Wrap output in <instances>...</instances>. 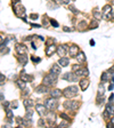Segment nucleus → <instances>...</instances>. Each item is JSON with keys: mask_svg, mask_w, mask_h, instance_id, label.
<instances>
[{"mask_svg": "<svg viewBox=\"0 0 114 128\" xmlns=\"http://www.w3.org/2000/svg\"><path fill=\"white\" fill-rule=\"evenodd\" d=\"M76 76L78 77H86V76L89 75V71H88V69H79L78 71H75Z\"/></svg>", "mask_w": 114, "mask_h": 128, "instance_id": "nucleus-19", "label": "nucleus"}, {"mask_svg": "<svg viewBox=\"0 0 114 128\" xmlns=\"http://www.w3.org/2000/svg\"><path fill=\"white\" fill-rule=\"evenodd\" d=\"M64 79V80L66 81H72V82H75V81H78V76H76V73H75L74 71L73 72H66L65 75H63V77H62Z\"/></svg>", "mask_w": 114, "mask_h": 128, "instance_id": "nucleus-4", "label": "nucleus"}, {"mask_svg": "<svg viewBox=\"0 0 114 128\" xmlns=\"http://www.w3.org/2000/svg\"><path fill=\"white\" fill-rule=\"evenodd\" d=\"M69 53L71 54V56L75 57L76 55L79 54V47L76 45H72V46H70L69 48Z\"/></svg>", "mask_w": 114, "mask_h": 128, "instance_id": "nucleus-14", "label": "nucleus"}, {"mask_svg": "<svg viewBox=\"0 0 114 128\" xmlns=\"http://www.w3.org/2000/svg\"><path fill=\"white\" fill-rule=\"evenodd\" d=\"M112 10H113V8H112L111 5H106V6H104V8H103V10H102L103 17L112 18Z\"/></svg>", "mask_w": 114, "mask_h": 128, "instance_id": "nucleus-6", "label": "nucleus"}, {"mask_svg": "<svg viewBox=\"0 0 114 128\" xmlns=\"http://www.w3.org/2000/svg\"><path fill=\"white\" fill-rule=\"evenodd\" d=\"M36 92L39 93V94H46V93L50 92V90H49V87L48 86H46V85H43V83H42V86H38V87H37Z\"/></svg>", "mask_w": 114, "mask_h": 128, "instance_id": "nucleus-13", "label": "nucleus"}, {"mask_svg": "<svg viewBox=\"0 0 114 128\" xmlns=\"http://www.w3.org/2000/svg\"><path fill=\"white\" fill-rule=\"evenodd\" d=\"M33 113H34V111L30 107H26V113H25V117L24 118H26V119H32V117H33Z\"/></svg>", "mask_w": 114, "mask_h": 128, "instance_id": "nucleus-26", "label": "nucleus"}, {"mask_svg": "<svg viewBox=\"0 0 114 128\" xmlns=\"http://www.w3.org/2000/svg\"><path fill=\"white\" fill-rule=\"evenodd\" d=\"M113 77H114V72H112V70H108V71H106V72H104L102 75V81L103 82H105V81H108L110 79H113Z\"/></svg>", "mask_w": 114, "mask_h": 128, "instance_id": "nucleus-9", "label": "nucleus"}, {"mask_svg": "<svg viewBox=\"0 0 114 128\" xmlns=\"http://www.w3.org/2000/svg\"><path fill=\"white\" fill-rule=\"evenodd\" d=\"M64 107L66 110H76L78 109V105L79 103L76 101H72V100H69V101H65L64 102Z\"/></svg>", "mask_w": 114, "mask_h": 128, "instance_id": "nucleus-5", "label": "nucleus"}, {"mask_svg": "<svg viewBox=\"0 0 114 128\" xmlns=\"http://www.w3.org/2000/svg\"><path fill=\"white\" fill-rule=\"evenodd\" d=\"M58 2L63 3V5H69V3H70V0H58Z\"/></svg>", "mask_w": 114, "mask_h": 128, "instance_id": "nucleus-42", "label": "nucleus"}, {"mask_svg": "<svg viewBox=\"0 0 114 128\" xmlns=\"http://www.w3.org/2000/svg\"><path fill=\"white\" fill-rule=\"evenodd\" d=\"M16 85H17V87L19 88V89H24V88H26V81L25 80H23V79H17L16 80Z\"/></svg>", "mask_w": 114, "mask_h": 128, "instance_id": "nucleus-20", "label": "nucleus"}, {"mask_svg": "<svg viewBox=\"0 0 114 128\" xmlns=\"http://www.w3.org/2000/svg\"><path fill=\"white\" fill-rule=\"evenodd\" d=\"M29 93H30V89L29 88H24V92H22V96H26Z\"/></svg>", "mask_w": 114, "mask_h": 128, "instance_id": "nucleus-40", "label": "nucleus"}, {"mask_svg": "<svg viewBox=\"0 0 114 128\" xmlns=\"http://www.w3.org/2000/svg\"><path fill=\"white\" fill-rule=\"evenodd\" d=\"M113 98H114V94H111V96H110V98H108V101L113 102Z\"/></svg>", "mask_w": 114, "mask_h": 128, "instance_id": "nucleus-52", "label": "nucleus"}, {"mask_svg": "<svg viewBox=\"0 0 114 128\" xmlns=\"http://www.w3.org/2000/svg\"><path fill=\"white\" fill-rule=\"evenodd\" d=\"M90 46H95V40H94V39L90 40Z\"/></svg>", "mask_w": 114, "mask_h": 128, "instance_id": "nucleus-54", "label": "nucleus"}, {"mask_svg": "<svg viewBox=\"0 0 114 128\" xmlns=\"http://www.w3.org/2000/svg\"><path fill=\"white\" fill-rule=\"evenodd\" d=\"M9 105H10V103H9V102H6V101L2 102V107L5 109V110H8V109H9Z\"/></svg>", "mask_w": 114, "mask_h": 128, "instance_id": "nucleus-35", "label": "nucleus"}, {"mask_svg": "<svg viewBox=\"0 0 114 128\" xmlns=\"http://www.w3.org/2000/svg\"><path fill=\"white\" fill-rule=\"evenodd\" d=\"M14 13L16 16H23L25 13V7L19 5V2H14Z\"/></svg>", "mask_w": 114, "mask_h": 128, "instance_id": "nucleus-3", "label": "nucleus"}, {"mask_svg": "<svg viewBox=\"0 0 114 128\" xmlns=\"http://www.w3.org/2000/svg\"><path fill=\"white\" fill-rule=\"evenodd\" d=\"M78 87L76 86H69L67 88H65L63 92V95L65 96L66 98H72L74 97L76 94H78Z\"/></svg>", "mask_w": 114, "mask_h": 128, "instance_id": "nucleus-1", "label": "nucleus"}, {"mask_svg": "<svg viewBox=\"0 0 114 128\" xmlns=\"http://www.w3.org/2000/svg\"><path fill=\"white\" fill-rule=\"evenodd\" d=\"M69 8H70V10H71V12H73V13H78V10L75 9L74 6H69Z\"/></svg>", "mask_w": 114, "mask_h": 128, "instance_id": "nucleus-43", "label": "nucleus"}, {"mask_svg": "<svg viewBox=\"0 0 114 128\" xmlns=\"http://www.w3.org/2000/svg\"><path fill=\"white\" fill-rule=\"evenodd\" d=\"M63 30L65 31V32H71V31H72V29H71V27H66V26H64V27H63Z\"/></svg>", "mask_w": 114, "mask_h": 128, "instance_id": "nucleus-47", "label": "nucleus"}, {"mask_svg": "<svg viewBox=\"0 0 114 128\" xmlns=\"http://www.w3.org/2000/svg\"><path fill=\"white\" fill-rule=\"evenodd\" d=\"M38 38H39L40 40H41V41H43V40H45V38H43V37H41V36H39V37H38Z\"/></svg>", "mask_w": 114, "mask_h": 128, "instance_id": "nucleus-56", "label": "nucleus"}, {"mask_svg": "<svg viewBox=\"0 0 114 128\" xmlns=\"http://www.w3.org/2000/svg\"><path fill=\"white\" fill-rule=\"evenodd\" d=\"M66 126H69V124L65 122V121H63V122H60L59 124V127H66Z\"/></svg>", "mask_w": 114, "mask_h": 128, "instance_id": "nucleus-45", "label": "nucleus"}, {"mask_svg": "<svg viewBox=\"0 0 114 128\" xmlns=\"http://www.w3.org/2000/svg\"><path fill=\"white\" fill-rule=\"evenodd\" d=\"M32 27H41V25H38V24H31Z\"/></svg>", "mask_w": 114, "mask_h": 128, "instance_id": "nucleus-53", "label": "nucleus"}, {"mask_svg": "<svg viewBox=\"0 0 114 128\" xmlns=\"http://www.w3.org/2000/svg\"><path fill=\"white\" fill-rule=\"evenodd\" d=\"M45 105L47 106L48 110H55V109L57 107V105H58V102H57V100L55 97L47 98L46 102H45Z\"/></svg>", "mask_w": 114, "mask_h": 128, "instance_id": "nucleus-2", "label": "nucleus"}, {"mask_svg": "<svg viewBox=\"0 0 114 128\" xmlns=\"http://www.w3.org/2000/svg\"><path fill=\"white\" fill-rule=\"evenodd\" d=\"M55 41V40H54V39H48V41H47V45H50V44H51V42H54Z\"/></svg>", "mask_w": 114, "mask_h": 128, "instance_id": "nucleus-50", "label": "nucleus"}, {"mask_svg": "<svg viewBox=\"0 0 114 128\" xmlns=\"http://www.w3.org/2000/svg\"><path fill=\"white\" fill-rule=\"evenodd\" d=\"M23 105H24L25 107H32L33 106V100H30V98H26V100H24L23 101Z\"/></svg>", "mask_w": 114, "mask_h": 128, "instance_id": "nucleus-29", "label": "nucleus"}, {"mask_svg": "<svg viewBox=\"0 0 114 128\" xmlns=\"http://www.w3.org/2000/svg\"><path fill=\"white\" fill-rule=\"evenodd\" d=\"M8 51H9L8 48H6V49H3V48H1V54H2V55H3L5 53H8Z\"/></svg>", "mask_w": 114, "mask_h": 128, "instance_id": "nucleus-48", "label": "nucleus"}, {"mask_svg": "<svg viewBox=\"0 0 114 128\" xmlns=\"http://www.w3.org/2000/svg\"><path fill=\"white\" fill-rule=\"evenodd\" d=\"M102 16H103V14L100 12H98V10H94V17H95V20L100 21V20H102Z\"/></svg>", "mask_w": 114, "mask_h": 128, "instance_id": "nucleus-30", "label": "nucleus"}, {"mask_svg": "<svg viewBox=\"0 0 114 128\" xmlns=\"http://www.w3.org/2000/svg\"><path fill=\"white\" fill-rule=\"evenodd\" d=\"M21 78L23 79V80L26 81V82H27V81H29V82H32V81H33V77H32V76H29L26 72L24 71V70L21 72Z\"/></svg>", "mask_w": 114, "mask_h": 128, "instance_id": "nucleus-17", "label": "nucleus"}, {"mask_svg": "<svg viewBox=\"0 0 114 128\" xmlns=\"http://www.w3.org/2000/svg\"><path fill=\"white\" fill-rule=\"evenodd\" d=\"M55 51H57L56 45H49L48 47L46 48V54H47L48 56H51V55H53Z\"/></svg>", "mask_w": 114, "mask_h": 128, "instance_id": "nucleus-15", "label": "nucleus"}, {"mask_svg": "<svg viewBox=\"0 0 114 128\" xmlns=\"http://www.w3.org/2000/svg\"><path fill=\"white\" fill-rule=\"evenodd\" d=\"M18 62L21 63V64H22L23 66L26 65V63H27V55H26V54L19 55V56H18Z\"/></svg>", "mask_w": 114, "mask_h": 128, "instance_id": "nucleus-22", "label": "nucleus"}, {"mask_svg": "<svg viewBox=\"0 0 114 128\" xmlns=\"http://www.w3.org/2000/svg\"><path fill=\"white\" fill-rule=\"evenodd\" d=\"M79 69H81V66H80V64H75V65H73L72 66V70H73V71H78V70H79Z\"/></svg>", "mask_w": 114, "mask_h": 128, "instance_id": "nucleus-39", "label": "nucleus"}, {"mask_svg": "<svg viewBox=\"0 0 114 128\" xmlns=\"http://www.w3.org/2000/svg\"><path fill=\"white\" fill-rule=\"evenodd\" d=\"M6 116H7V118H8L9 122H12V118H13V111L10 110V109H8V110H6Z\"/></svg>", "mask_w": 114, "mask_h": 128, "instance_id": "nucleus-32", "label": "nucleus"}, {"mask_svg": "<svg viewBox=\"0 0 114 128\" xmlns=\"http://www.w3.org/2000/svg\"><path fill=\"white\" fill-rule=\"evenodd\" d=\"M46 120H47V122H48L49 125H54L55 122H56V114L53 112V110L47 114V119Z\"/></svg>", "mask_w": 114, "mask_h": 128, "instance_id": "nucleus-11", "label": "nucleus"}, {"mask_svg": "<svg viewBox=\"0 0 114 128\" xmlns=\"http://www.w3.org/2000/svg\"><path fill=\"white\" fill-rule=\"evenodd\" d=\"M97 27H98V23L96 22V20L93 21L91 23L89 24V29H90V30H93V29H97Z\"/></svg>", "mask_w": 114, "mask_h": 128, "instance_id": "nucleus-33", "label": "nucleus"}, {"mask_svg": "<svg viewBox=\"0 0 114 128\" xmlns=\"http://www.w3.org/2000/svg\"><path fill=\"white\" fill-rule=\"evenodd\" d=\"M79 85H80V88H81V90H86L88 88V86H89V80L88 79H81V80L79 81Z\"/></svg>", "mask_w": 114, "mask_h": 128, "instance_id": "nucleus-16", "label": "nucleus"}, {"mask_svg": "<svg viewBox=\"0 0 114 128\" xmlns=\"http://www.w3.org/2000/svg\"><path fill=\"white\" fill-rule=\"evenodd\" d=\"M50 94V97H55V98H59V96L62 95V92L59 89H53L49 92Z\"/></svg>", "mask_w": 114, "mask_h": 128, "instance_id": "nucleus-23", "label": "nucleus"}, {"mask_svg": "<svg viewBox=\"0 0 114 128\" xmlns=\"http://www.w3.org/2000/svg\"><path fill=\"white\" fill-rule=\"evenodd\" d=\"M69 46L67 45H59V47H57V54L59 55V56H64L67 51H69Z\"/></svg>", "mask_w": 114, "mask_h": 128, "instance_id": "nucleus-10", "label": "nucleus"}, {"mask_svg": "<svg viewBox=\"0 0 114 128\" xmlns=\"http://www.w3.org/2000/svg\"><path fill=\"white\" fill-rule=\"evenodd\" d=\"M38 126H39V127H46V122H45V120L42 119V118L38 121Z\"/></svg>", "mask_w": 114, "mask_h": 128, "instance_id": "nucleus-36", "label": "nucleus"}, {"mask_svg": "<svg viewBox=\"0 0 114 128\" xmlns=\"http://www.w3.org/2000/svg\"><path fill=\"white\" fill-rule=\"evenodd\" d=\"M97 95H99V96H104V95H105V88H104L103 82L98 86V93H97Z\"/></svg>", "mask_w": 114, "mask_h": 128, "instance_id": "nucleus-28", "label": "nucleus"}, {"mask_svg": "<svg viewBox=\"0 0 114 128\" xmlns=\"http://www.w3.org/2000/svg\"><path fill=\"white\" fill-rule=\"evenodd\" d=\"M113 87H114V82H112L110 86H108V90H112L113 89Z\"/></svg>", "mask_w": 114, "mask_h": 128, "instance_id": "nucleus-51", "label": "nucleus"}, {"mask_svg": "<svg viewBox=\"0 0 114 128\" xmlns=\"http://www.w3.org/2000/svg\"><path fill=\"white\" fill-rule=\"evenodd\" d=\"M105 102V96H99L97 95V100H96V103L97 104H102Z\"/></svg>", "mask_w": 114, "mask_h": 128, "instance_id": "nucleus-31", "label": "nucleus"}, {"mask_svg": "<svg viewBox=\"0 0 114 128\" xmlns=\"http://www.w3.org/2000/svg\"><path fill=\"white\" fill-rule=\"evenodd\" d=\"M31 60H32V62H34V63L41 62V58H40V57H37V56H32L31 57Z\"/></svg>", "mask_w": 114, "mask_h": 128, "instance_id": "nucleus-37", "label": "nucleus"}, {"mask_svg": "<svg viewBox=\"0 0 114 128\" xmlns=\"http://www.w3.org/2000/svg\"><path fill=\"white\" fill-rule=\"evenodd\" d=\"M30 18H31V20H38V18H39V16H38V14H31Z\"/></svg>", "mask_w": 114, "mask_h": 128, "instance_id": "nucleus-41", "label": "nucleus"}, {"mask_svg": "<svg viewBox=\"0 0 114 128\" xmlns=\"http://www.w3.org/2000/svg\"><path fill=\"white\" fill-rule=\"evenodd\" d=\"M107 127H114V121H111L107 124Z\"/></svg>", "mask_w": 114, "mask_h": 128, "instance_id": "nucleus-49", "label": "nucleus"}, {"mask_svg": "<svg viewBox=\"0 0 114 128\" xmlns=\"http://www.w3.org/2000/svg\"><path fill=\"white\" fill-rule=\"evenodd\" d=\"M5 101V97H3V93H1V102Z\"/></svg>", "mask_w": 114, "mask_h": 128, "instance_id": "nucleus-55", "label": "nucleus"}, {"mask_svg": "<svg viewBox=\"0 0 114 128\" xmlns=\"http://www.w3.org/2000/svg\"><path fill=\"white\" fill-rule=\"evenodd\" d=\"M51 71L57 73V75H59L60 72H62V66L59 64H54V65L51 66Z\"/></svg>", "mask_w": 114, "mask_h": 128, "instance_id": "nucleus-25", "label": "nucleus"}, {"mask_svg": "<svg viewBox=\"0 0 114 128\" xmlns=\"http://www.w3.org/2000/svg\"><path fill=\"white\" fill-rule=\"evenodd\" d=\"M12 106H13V109H17L18 103H17V102H13V103H12Z\"/></svg>", "mask_w": 114, "mask_h": 128, "instance_id": "nucleus-44", "label": "nucleus"}, {"mask_svg": "<svg viewBox=\"0 0 114 128\" xmlns=\"http://www.w3.org/2000/svg\"><path fill=\"white\" fill-rule=\"evenodd\" d=\"M0 79H1V85H2V83L5 82V79H6V78H5V76H3L2 73L0 75Z\"/></svg>", "mask_w": 114, "mask_h": 128, "instance_id": "nucleus-46", "label": "nucleus"}, {"mask_svg": "<svg viewBox=\"0 0 114 128\" xmlns=\"http://www.w3.org/2000/svg\"><path fill=\"white\" fill-rule=\"evenodd\" d=\"M36 109H37V112L39 113L40 117H43L46 114V109H47V106H46V105L37 104L36 105Z\"/></svg>", "mask_w": 114, "mask_h": 128, "instance_id": "nucleus-12", "label": "nucleus"}, {"mask_svg": "<svg viewBox=\"0 0 114 128\" xmlns=\"http://www.w3.org/2000/svg\"><path fill=\"white\" fill-rule=\"evenodd\" d=\"M59 116L63 118L64 120H70V118H69V116L66 114V113H64V112H62V113H59Z\"/></svg>", "mask_w": 114, "mask_h": 128, "instance_id": "nucleus-38", "label": "nucleus"}, {"mask_svg": "<svg viewBox=\"0 0 114 128\" xmlns=\"http://www.w3.org/2000/svg\"><path fill=\"white\" fill-rule=\"evenodd\" d=\"M106 111H107L111 116H113L114 114V104L112 103V102H110L108 104H106Z\"/></svg>", "mask_w": 114, "mask_h": 128, "instance_id": "nucleus-24", "label": "nucleus"}, {"mask_svg": "<svg viewBox=\"0 0 114 128\" xmlns=\"http://www.w3.org/2000/svg\"><path fill=\"white\" fill-rule=\"evenodd\" d=\"M75 58H76L78 63H84L86 61H87V57H86L84 53H82V51H79V54L75 56Z\"/></svg>", "mask_w": 114, "mask_h": 128, "instance_id": "nucleus-18", "label": "nucleus"}, {"mask_svg": "<svg viewBox=\"0 0 114 128\" xmlns=\"http://www.w3.org/2000/svg\"><path fill=\"white\" fill-rule=\"evenodd\" d=\"M42 83L43 85H46V86H48V87H51V86H54L55 83H56V80L55 79H53V78L50 77V75H47L43 77V79H42Z\"/></svg>", "mask_w": 114, "mask_h": 128, "instance_id": "nucleus-7", "label": "nucleus"}, {"mask_svg": "<svg viewBox=\"0 0 114 128\" xmlns=\"http://www.w3.org/2000/svg\"><path fill=\"white\" fill-rule=\"evenodd\" d=\"M55 1H56V0H55ZM57 1H58V0H57Z\"/></svg>", "mask_w": 114, "mask_h": 128, "instance_id": "nucleus-58", "label": "nucleus"}, {"mask_svg": "<svg viewBox=\"0 0 114 128\" xmlns=\"http://www.w3.org/2000/svg\"><path fill=\"white\" fill-rule=\"evenodd\" d=\"M49 24H50V25H53L54 27H58V26H59L58 22L55 21V20H53V18H51V20H49Z\"/></svg>", "mask_w": 114, "mask_h": 128, "instance_id": "nucleus-34", "label": "nucleus"}, {"mask_svg": "<svg viewBox=\"0 0 114 128\" xmlns=\"http://www.w3.org/2000/svg\"><path fill=\"white\" fill-rule=\"evenodd\" d=\"M70 63V58H67V57H64L62 56L59 58V61H58V64H59L60 66H67Z\"/></svg>", "mask_w": 114, "mask_h": 128, "instance_id": "nucleus-21", "label": "nucleus"}, {"mask_svg": "<svg viewBox=\"0 0 114 128\" xmlns=\"http://www.w3.org/2000/svg\"><path fill=\"white\" fill-rule=\"evenodd\" d=\"M15 51L18 55H23V54L27 53V48H26V46L23 45V44H17V45L15 46Z\"/></svg>", "mask_w": 114, "mask_h": 128, "instance_id": "nucleus-8", "label": "nucleus"}, {"mask_svg": "<svg viewBox=\"0 0 114 128\" xmlns=\"http://www.w3.org/2000/svg\"><path fill=\"white\" fill-rule=\"evenodd\" d=\"M13 1H14V2H19L21 0H13Z\"/></svg>", "mask_w": 114, "mask_h": 128, "instance_id": "nucleus-57", "label": "nucleus"}, {"mask_svg": "<svg viewBox=\"0 0 114 128\" xmlns=\"http://www.w3.org/2000/svg\"><path fill=\"white\" fill-rule=\"evenodd\" d=\"M73 1H74V0H73Z\"/></svg>", "mask_w": 114, "mask_h": 128, "instance_id": "nucleus-59", "label": "nucleus"}, {"mask_svg": "<svg viewBox=\"0 0 114 128\" xmlns=\"http://www.w3.org/2000/svg\"><path fill=\"white\" fill-rule=\"evenodd\" d=\"M87 29V22L86 21H81L78 23V30L79 31H83Z\"/></svg>", "mask_w": 114, "mask_h": 128, "instance_id": "nucleus-27", "label": "nucleus"}]
</instances>
